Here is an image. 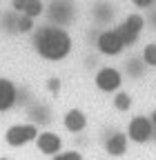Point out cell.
<instances>
[{
	"instance_id": "obj_1",
	"label": "cell",
	"mask_w": 156,
	"mask_h": 160,
	"mask_svg": "<svg viewBox=\"0 0 156 160\" xmlns=\"http://www.w3.org/2000/svg\"><path fill=\"white\" fill-rule=\"evenodd\" d=\"M71 36L63 27H40L34 33V49L36 53L49 60V62H58L65 60L71 53Z\"/></svg>"
},
{
	"instance_id": "obj_2",
	"label": "cell",
	"mask_w": 156,
	"mask_h": 160,
	"mask_svg": "<svg viewBox=\"0 0 156 160\" xmlns=\"http://www.w3.org/2000/svg\"><path fill=\"white\" fill-rule=\"evenodd\" d=\"M38 127L31 125V122H25V125H11L7 131H5V142L9 147H25L29 142H36L38 138Z\"/></svg>"
},
{
	"instance_id": "obj_3",
	"label": "cell",
	"mask_w": 156,
	"mask_h": 160,
	"mask_svg": "<svg viewBox=\"0 0 156 160\" xmlns=\"http://www.w3.org/2000/svg\"><path fill=\"white\" fill-rule=\"evenodd\" d=\"M143 27H145V18L141 16V13H129L123 22L116 27V31L121 33V38H123V42L129 47V45H134L136 40L141 38V33H143Z\"/></svg>"
},
{
	"instance_id": "obj_4",
	"label": "cell",
	"mask_w": 156,
	"mask_h": 160,
	"mask_svg": "<svg viewBox=\"0 0 156 160\" xmlns=\"http://www.w3.org/2000/svg\"><path fill=\"white\" fill-rule=\"evenodd\" d=\"M154 136V125H152V120L145 118V116H134L129 120V125H127V138L132 140V142H147V140H152Z\"/></svg>"
},
{
	"instance_id": "obj_5",
	"label": "cell",
	"mask_w": 156,
	"mask_h": 160,
	"mask_svg": "<svg viewBox=\"0 0 156 160\" xmlns=\"http://www.w3.org/2000/svg\"><path fill=\"white\" fill-rule=\"evenodd\" d=\"M96 47H98V51L105 53V56H118V53H123V49L127 45L123 42L121 33L116 29H107V31H103L98 38H96Z\"/></svg>"
},
{
	"instance_id": "obj_6",
	"label": "cell",
	"mask_w": 156,
	"mask_h": 160,
	"mask_svg": "<svg viewBox=\"0 0 156 160\" xmlns=\"http://www.w3.org/2000/svg\"><path fill=\"white\" fill-rule=\"evenodd\" d=\"M94 82H96V87H98L101 91L114 93V91L121 89V85H123V76H121L118 69H114V67H103V69L96 71Z\"/></svg>"
},
{
	"instance_id": "obj_7",
	"label": "cell",
	"mask_w": 156,
	"mask_h": 160,
	"mask_svg": "<svg viewBox=\"0 0 156 160\" xmlns=\"http://www.w3.org/2000/svg\"><path fill=\"white\" fill-rule=\"evenodd\" d=\"M36 147L43 156H56L63 151V140L54 131H40L36 138Z\"/></svg>"
},
{
	"instance_id": "obj_8",
	"label": "cell",
	"mask_w": 156,
	"mask_h": 160,
	"mask_svg": "<svg viewBox=\"0 0 156 160\" xmlns=\"http://www.w3.org/2000/svg\"><path fill=\"white\" fill-rule=\"evenodd\" d=\"M11 11L36 20L45 13V2L43 0H11Z\"/></svg>"
},
{
	"instance_id": "obj_9",
	"label": "cell",
	"mask_w": 156,
	"mask_h": 160,
	"mask_svg": "<svg viewBox=\"0 0 156 160\" xmlns=\"http://www.w3.org/2000/svg\"><path fill=\"white\" fill-rule=\"evenodd\" d=\"M16 98H18L16 85L7 78H0V111H9L16 105Z\"/></svg>"
},
{
	"instance_id": "obj_10",
	"label": "cell",
	"mask_w": 156,
	"mask_h": 160,
	"mask_svg": "<svg viewBox=\"0 0 156 160\" xmlns=\"http://www.w3.org/2000/svg\"><path fill=\"white\" fill-rule=\"evenodd\" d=\"M127 136L125 133H112V136H107V140H105V151L109 153V156H114V158H121V156H125L127 153Z\"/></svg>"
},
{
	"instance_id": "obj_11",
	"label": "cell",
	"mask_w": 156,
	"mask_h": 160,
	"mask_svg": "<svg viewBox=\"0 0 156 160\" xmlns=\"http://www.w3.org/2000/svg\"><path fill=\"white\" fill-rule=\"evenodd\" d=\"M63 125H65V129L71 131V133H81V131L87 127V116H85L81 109H69V111L65 113V118H63Z\"/></svg>"
},
{
	"instance_id": "obj_12",
	"label": "cell",
	"mask_w": 156,
	"mask_h": 160,
	"mask_svg": "<svg viewBox=\"0 0 156 160\" xmlns=\"http://www.w3.org/2000/svg\"><path fill=\"white\" fill-rule=\"evenodd\" d=\"M71 13H74V9L67 0H54L49 7V16L56 25H65L67 20H71Z\"/></svg>"
},
{
	"instance_id": "obj_13",
	"label": "cell",
	"mask_w": 156,
	"mask_h": 160,
	"mask_svg": "<svg viewBox=\"0 0 156 160\" xmlns=\"http://www.w3.org/2000/svg\"><path fill=\"white\" fill-rule=\"evenodd\" d=\"M114 107L118 109V111H127L132 107V96L127 91H116L114 96Z\"/></svg>"
},
{
	"instance_id": "obj_14",
	"label": "cell",
	"mask_w": 156,
	"mask_h": 160,
	"mask_svg": "<svg viewBox=\"0 0 156 160\" xmlns=\"http://www.w3.org/2000/svg\"><path fill=\"white\" fill-rule=\"evenodd\" d=\"M143 62L147 67H156V42L145 45V49H143Z\"/></svg>"
},
{
	"instance_id": "obj_15",
	"label": "cell",
	"mask_w": 156,
	"mask_h": 160,
	"mask_svg": "<svg viewBox=\"0 0 156 160\" xmlns=\"http://www.w3.org/2000/svg\"><path fill=\"white\" fill-rule=\"evenodd\" d=\"M51 160H83V156L78 151H60V153L51 156Z\"/></svg>"
},
{
	"instance_id": "obj_16",
	"label": "cell",
	"mask_w": 156,
	"mask_h": 160,
	"mask_svg": "<svg viewBox=\"0 0 156 160\" xmlns=\"http://www.w3.org/2000/svg\"><path fill=\"white\" fill-rule=\"evenodd\" d=\"M132 2L138 7V9H147V7H152V5H154V0H132Z\"/></svg>"
},
{
	"instance_id": "obj_17",
	"label": "cell",
	"mask_w": 156,
	"mask_h": 160,
	"mask_svg": "<svg viewBox=\"0 0 156 160\" xmlns=\"http://www.w3.org/2000/svg\"><path fill=\"white\" fill-rule=\"evenodd\" d=\"M49 89H58V80H56V78L49 80Z\"/></svg>"
},
{
	"instance_id": "obj_18",
	"label": "cell",
	"mask_w": 156,
	"mask_h": 160,
	"mask_svg": "<svg viewBox=\"0 0 156 160\" xmlns=\"http://www.w3.org/2000/svg\"><path fill=\"white\" fill-rule=\"evenodd\" d=\"M149 120H152V125H154V129H156V109H154V113L149 116Z\"/></svg>"
}]
</instances>
